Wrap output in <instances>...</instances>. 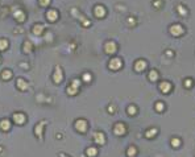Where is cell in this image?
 Segmentation results:
<instances>
[{
    "label": "cell",
    "instance_id": "1",
    "mask_svg": "<svg viewBox=\"0 0 195 157\" xmlns=\"http://www.w3.org/2000/svg\"><path fill=\"white\" fill-rule=\"evenodd\" d=\"M70 12H71V15H74V17H76V19L81 20L82 24H83V27H90V25H91V21H90L88 19H86L83 15L79 13V11H78L76 8H71Z\"/></svg>",
    "mask_w": 195,
    "mask_h": 157
},
{
    "label": "cell",
    "instance_id": "2",
    "mask_svg": "<svg viewBox=\"0 0 195 157\" xmlns=\"http://www.w3.org/2000/svg\"><path fill=\"white\" fill-rule=\"evenodd\" d=\"M47 124L46 120H41V122L38 123V124L34 127V135L37 136V139L38 140H42V132H44V127Z\"/></svg>",
    "mask_w": 195,
    "mask_h": 157
},
{
    "label": "cell",
    "instance_id": "3",
    "mask_svg": "<svg viewBox=\"0 0 195 157\" xmlns=\"http://www.w3.org/2000/svg\"><path fill=\"white\" fill-rule=\"evenodd\" d=\"M53 81H54V83H57V85H59L63 81V73H62L61 66H55L54 73H53Z\"/></svg>",
    "mask_w": 195,
    "mask_h": 157
},
{
    "label": "cell",
    "instance_id": "4",
    "mask_svg": "<svg viewBox=\"0 0 195 157\" xmlns=\"http://www.w3.org/2000/svg\"><path fill=\"white\" fill-rule=\"evenodd\" d=\"M75 129L78 131V132H81V133H84L87 131V120H84V119H78V120H75Z\"/></svg>",
    "mask_w": 195,
    "mask_h": 157
},
{
    "label": "cell",
    "instance_id": "5",
    "mask_svg": "<svg viewBox=\"0 0 195 157\" xmlns=\"http://www.w3.org/2000/svg\"><path fill=\"white\" fill-rule=\"evenodd\" d=\"M121 66H123V61H121V58H112L110 61V64H108V67H110L111 70H120Z\"/></svg>",
    "mask_w": 195,
    "mask_h": 157
},
{
    "label": "cell",
    "instance_id": "6",
    "mask_svg": "<svg viewBox=\"0 0 195 157\" xmlns=\"http://www.w3.org/2000/svg\"><path fill=\"white\" fill-rule=\"evenodd\" d=\"M58 17H59V15H58V11H57V9L50 8L49 11L46 12V19H47V21L54 23V21H57V20H58Z\"/></svg>",
    "mask_w": 195,
    "mask_h": 157
},
{
    "label": "cell",
    "instance_id": "7",
    "mask_svg": "<svg viewBox=\"0 0 195 157\" xmlns=\"http://www.w3.org/2000/svg\"><path fill=\"white\" fill-rule=\"evenodd\" d=\"M12 119H13V122L18 125L24 124V123L26 122V116H25V114H23V112H16V114H13Z\"/></svg>",
    "mask_w": 195,
    "mask_h": 157
},
{
    "label": "cell",
    "instance_id": "8",
    "mask_svg": "<svg viewBox=\"0 0 195 157\" xmlns=\"http://www.w3.org/2000/svg\"><path fill=\"white\" fill-rule=\"evenodd\" d=\"M183 32H184V29L181 24H174L170 27V33L173 36H181V35H183Z\"/></svg>",
    "mask_w": 195,
    "mask_h": 157
},
{
    "label": "cell",
    "instance_id": "9",
    "mask_svg": "<svg viewBox=\"0 0 195 157\" xmlns=\"http://www.w3.org/2000/svg\"><path fill=\"white\" fill-rule=\"evenodd\" d=\"M13 19L17 23H24L26 20V15L23 9H17L16 12H13Z\"/></svg>",
    "mask_w": 195,
    "mask_h": 157
},
{
    "label": "cell",
    "instance_id": "10",
    "mask_svg": "<svg viewBox=\"0 0 195 157\" xmlns=\"http://www.w3.org/2000/svg\"><path fill=\"white\" fill-rule=\"evenodd\" d=\"M104 50L107 54H113L116 50H117V45H116L113 41H108V42H105L104 45Z\"/></svg>",
    "mask_w": 195,
    "mask_h": 157
},
{
    "label": "cell",
    "instance_id": "11",
    "mask_svg": "<svg viewBox=\"0 0 195 157\" xmlns=\"http://www.w3.org/2000/svg\"><path fill=\"white\" fill-rule=\"evenodd\" d=\"M125 125L123 124V123H117V124H115V127H113V132H115V135L117 136H123L124 133H125Z\"/></svg>",
    "mask_w": 195,
    "mask_h": 157
},
{
    "label": "cell",
    "instance_id": "12",
    "mask_svg": "<svg viewBox=\"0 0 195 157\" xmlns=\"http://www.w3.org/2000/svg\"><path fill=\"white\" fill-rule=\"evenodd\" d=\"M94 141L99 145H103L105 143V136L103 132H95L94 133Z\"/></svg>",
    "mask_w": 195,
    "mask_h": 157
},
{
    "label": "cell",
    "instance_id": "13",
    "mask_svg": "<svg viewBox=\"0 0 195 157\" xmlns=\"http://www.w3.org/2000/svg\"><path fill=\"white\" fill-rule=\"evenodd\" d=\"M94 13L98 19H103L105 16V8L103 6H96L94 8Z\"/></svg>",
    "mask_w": 195,
    "mask_h": 157
},
{
    "label": "cell",
    "instance_id": "14",
    "mask_svg": "<svg viewBox=\"0 0 195 157\" xmlns=\"http://www.w3.org/2000/svg\"><path fill=\"white\" fill-rule=\"evenodd\" d=\"M32 32L36 36H41L42 33L45 32V25L44 24H34L33 28H32Z\"/></svg>",
    "mask_w": 195,
    "mask_h": 157
},
{
    "label": "cell",
    "instance_id": "15",
    "mask_svg": "<svg viewBox=\"0 0 195 157\" xmlns=\"http://www.w3.org/2000/svg\"><path fill=\"white\" fill-rule=\"evenodd\" d=\"M28 86H29L28 82H26L25 79H23V78H18V79L16 81V87L21 91H26L28 90Z\"/></svg>",
    "mask_w": 195,
    "mask_h": 157
},
{
    "label": "cell",
    "instance_id": "16",
    "mask_svg": "<svg viewBox=\"0 0 195 157\" xmlns=\"http://www.w3.org/2000/svg\"><path fill=\"white\" fill-rule=\"evenodd\" d=\"M146 69V62L144 61V59H138V61L134 62V70L136 71H144V70Z\"/></svg>",
    "mask_w": 195,
    "mask_h": 157
},
{
    "label": "cell",
    "instance_id": "17",
    "mask_svg": "<svg viewBox=\"0 0 195 157\" xmlns=\"http://www.w3.org/2000/svg\"><path fill=\"white\" fill-rule=\"evenodd\" d=\"M160 90L162 91L163 94L170 93V90H171V83H169V82H161V83H160Z\"/></svg>",
    "mask_w": 195,
    "mask_h": 157
},
{
    "label": "cell",
    "instance_id": "18",
    "mask_svg": "<svg viewBox=\"0 0 195 157\" xmlns=\"http://www.w3.org/2000/svg\"><path fill=\"white\" fill-rule=\"evenodd\" d=\"M11 128V122L8 119H3L0 120V129L1 131H9Z\"/></svg>",
    "mask_w": 195,
    "mask_h": 157
},
{
    "label": "cell",
    "instance_id": "19",
    "mask_svg": "<svg viewBox=\"0 0 195 157\" xmlns=\"http://www.w3.org/2000/svg\"><path fill=\"white\" fill-rule=\"evenodd\" d=\"M32 50H33V45H32V42L30 41H25V42L23 44V52L25 54H28V53H30Z\"/></svg>",
    "mask_w": 195,
    "mask_h": 157
},
{
    "label": "cell",
    "instance_id": "20",
    "mask_svg": "<svg viewBox=\"0 0 195 157\" xmlns=\"http://www.w3.org/2000/svg\"><path fill=\"white\" fill-rule=\"evenodd\" d=\"M12 71L11 70H8V69H5V70H3L1 71V74H0V77H1V79L3 81H9L11 78H12Z\"/></svg>",
    "mask_w": 195,
    "mask_h": 157
},
{
    "label": "cell",
    "instance_id": "21",
    "mask_svg": "<svg viewBox=\"0 0 195 157\" xmlns=\"http://www.w3.org/2000/svg\"><path fill=\"white\" fill-rule=\"evenodd\" d=\"M157 132H158L157 128H150V129H148L146 132H145V137L152 139V137H154V136L157 135Z\"/></svg>",
    "mask_w": 195,
    "mask_h": 157
},
{
    "label": "cell",
    "instance_id": "22",
    "mask_svg": "<svg viewBox=\"0 0 195 157\" xmlns=\"http://www.w3.org/2000/svg\"><path fill=\"white\" fill-rule=\"evenodd\" d=\"M86 154H87L88 157H95V156L98 154V149L95 148V146H90V148H87Z\"/></svg>",
    "mask_w": 195,
    "mask_h": 157
},
{
    "label": "cell",
    "instance_id": "23",
    "mask_svg": "<svg viewBox=\"0 0 195 157\" xmlns=\"http://www.w3.org/2000/svg\"><path fill=\"white\" fill-rule=\"evenodd\" d=\"M8 49V40L5 38H0V52H4Z\"/></svg>",
    "mask_w": 195,
    "mask_h": 157
},
{
    "label": "cell",
    "instance_id": "24",
    "mask_svg": "<svg viewBox=\"0 0 195 157\" xmlns=\"http://www.w3.org/2000/svg\"><path fill=\"white\" fill-rule=\"evenodd\" d=\"M148 78H149L152 82H154V81L158 79V73L155 71V70H150V71H149V75H148Z\"/></svg>",
    "mask_w": 195,
    "mask_h": 157
},
{
    "label": "cell",
    "instance_id": "25",
    "mask_svg": "<svg viewBox=\"0 0 195 157\" xmlns=\"http://www.w3.org/2000/svg\"><path fill=\"white\" fill-rule=\"evenodd\" d=\"M137 153V149L134 148V146H129L128 149H126V156L128 157H134Z\"/></svg>",
    "mask_w": 195,
    "mask_h": 157
},
{
    "label": "cell",
    "instance_id": "26",
    "mask_svg": "<svg viewBox=\"0 0 195 157\" xmlns=\"http://www.w3.org/2000/svg\"><path fill=\"white\" fill-rule=\"evenodd\" d=\"M91 79H92V77H91L90 73H83V74H82V81H83V82L90 83V82H91Z\"/></svg>",
    "mask_w": 195,
    "mask_h": 157
},
{
    "label": "cell",
    "instance_id": "27",
    "mask_svg": "<svg viewBox=\"0 0 195 157\" xmlns=\"http://www.w3.org/2000/svg\"><path fill=\"white\" fill-rule=\"evenodd\" d=\"M66 93L69 94V95H76L78 94V90L76 88H74V87H71V86H67V88H66Z\"/></svg>",
    "mask_w": 195,
    "mask_h": 157
},
{
    "label": "cell",
    "instance_id": "28",
    "mask_svg": "<svg viewBox=\"0 0 195 157\" xmlns=\"http://www.w3.org/2000/svg\"><path fill=\"white\" fill-rule=\"evenodd\" d=\"M154 107H155V111H158V112H162V111H163V108H165V104H163L162 102H157Z\"/></svg>",
    "mask_w": 195,
    "mask_h": 157
},
{
    "label": "cell",
    "instance_id": "29",
    "mask_svg": "<svg viewBox=\"0 0 195 157\" xmlns=\"http://www.w3.org/2000/svg\"><path fill=\"white\" fill-rule=\"evenodd\" d=\"M170 144L174 146V148H178V146L181 145V140H179V139H177V137H174V139H171Z\"/></svg>",
    "mask_w": 195,
    "mask_h": 157
},
{
    "label": "cell",
    "instance_id": "30",
    "mask_svg": "<svg viewBox=\"0 0 195 157\" xmlns=\"http://www.w3.org/2000/svg\"><path fill=\"white\" fill-rule=\"evenodd\" d=\"M71 87H74V88H76V90H79V86H81V81L79 79H73L71 81Z\"/></svg>",
    "mask_w": 195,
    "mask_h": 157
},
{
    "label": "cell",
    "instance_id": "31",
    "mask_svg": "<svg viewBox=\"0 0 195 157\" xmlns=\"http://www.w3.org/2000/svg\"><path fill=\"white\" fill-rule=\"evenodd\" d=\"M177 11H178V13H181L182 16H186V15H187V9L184 8L183 6H178V8H177Z\"/></svg>",
    "mask_w": 195,
    "mask_h": 157
},
{
    "label": "cell",
    "instance_id": "32",
    "mask_svg": "<svg viewBox=\"0 0 195 157\" xmlns=\"http://www.w3.org/2000/svg\"><path fill=\"white\" fill-rule=\"evenodd\" d=\"M126 112H128L129 115H132V116H133V115H136V112H137V108L134 106H129L128 108H126Z\"/></svg>",
    "mask_w": 195,
    "mask_h": 157
},
{
    "label": "cell",
    "instance_id": "33",
    "mask_svg": "<svg viewBox=\"0 0 195 157\" xmlns=\"http://www.w3.org/2000/svg\"><path fill=\"white\" fill-rule=\"evenodd\" d=\"M50 1H52V0H38V3L41 7H47L50 4Z\"/></svg>",
    "mask_w": 195,
    "mask_h": 157
},
{
    "label": "cell",
    "instance_id": "34",
    "mask_svg": "<svg viewBox=\"0 0 195 157\" xmlns=\"http://www.w3.org/2000/svg\"><path fill=\"white\" fill-rule=\"evenodd\" d=\"M184 86H186V87H191V86H192V81L190 79V78H189V79H186V81H184Z\"/></svg>",
    "mask_w": 195,
    "mask_h": 157
},
{
    "label": "cell",
    "instance_id": "35",
    "mask_svg": "<svg viewBox=\"0 0 195 157\" xmlns=\"http://www.w3.org/2000/svg\"><path fill=\"white\" fill-rule=\"evenodd\" d=\"M153 4H154V7H161V4H162V1H161V0H154V1H153Z\"/></svg>",
    "mask_w": 195,
    "mask_h": 157
},
{
    "label": "cell",
    "instance_id": "36",
    "mask_svg": "<svg viewBox=\"0 0 195 157\" xmlns=\"http://www.w3.org/2000/svg\"><path fill=\"white\" fill-rule=\"evenodd\" d=\"M108 110H110V111H108V112H110V114H113V112H115V111H113V106H111V107H110V108H108Z\"/></svg>",
    "mask_w": 195,
    "mask_h": 157
},
{
    "label": "cell",
    "instance_id": "37",
    "mask_svg": "<svg viewBox=\"0 0 195 157\" xmlns=\"http://www.w3.org/2000/svg\"><path fill=\"white\" fill-rule=\"evenodd\" d=\"M166 54H167V56H173V52H171V50H166Z\"/></svg>",
    "mask_w": 195,
    "mask_h": 157
},
{
    "label": "cell",
    "instance_id": "38",
    "mask_svg": "<svg viewBox=\"0 0 195 157\" xmlns=\"http://www.w3.org/2000/svg\"><path fill=\"white\" fill-rule=\"evenodd\" d=\"M59 157H69V156H66V154H63V153H61V154H59Z\"/></svg>",
    "mask_w": 195,
    "mask_h": 157
},
{
    "label": "cell",
    "instance_id": "39",
    "mask_svg": "<svg viewBox=\"0 0 195 157\" xmlns=\"http://www.w3.org/2000/svg\"><path fill=\"white\" fill-rule=\"evenodd\" d=\"M0 62H1V57H0Z\"/></svg>",
    "mask_w": 195,
    "mask_h": 157
}]
</instances>
